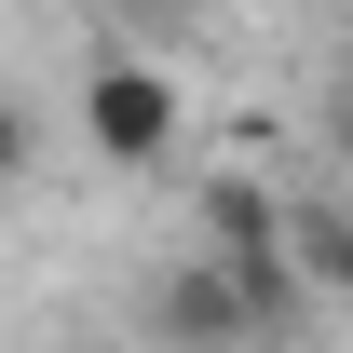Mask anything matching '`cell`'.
<instances>
[{
    "instance_id": "6da1fadb",
    "label": "cell",
    "mask_w": 353,
    "mask_h": 353,
    "mask_svg": "<svg viewBox=\"0 0 353 353\" xmlns=\"http://www.w3.org/2000/svg\"><path fill=\"white\" fill-rule=\"evenodd\" d=\"M82 136H95V163H123V176H150L190 136V109H176V68H136V54H109L82 82Z\"/></svg>"
},
{
    "instance_id": "7a4b0ae2",
    "label": "cell",
    "mask_w": 353,
    "mask_h": 353,
    "mask_svg": "<svg viewBox=\"0 0 353 353\" xmlns=\"http://www.w3.org/2000/svg\"><path fill=\"white\" fill-rule=\"evenodd\" d=\"M204 231H218V259H285V204L259 176H218L204 190Z\"/></svg>"
},
{
    "instance_id": "3957f363",
    "label": "cell",
    "mask_w": 353,
    "mask_h": 353,
    "mask_svg": "<svg viewBox=\"0 0 353 353\" xmlns=\"http://www.w3.org/2000/svg\"><path fill=\"white\" fill-rule=\"evenodd\" d=\"M285 245L312 259V285H353V218L340 204H285Z\"/></svg>"
},
{
    "instance_id": "277c9868",
    "label": "cell",
    "mask_w": 353,
    "mask_h": 353,
    "mask_svg": "<svg viewBox=\"0 0 353 353\" xmlns=\"http://www.w3.org/2000/svg\"><path fill=\"white\" fill-rule=\"evenodd\" d=\"M28 163V109H14V95H0V176Z\"/></svg>"
},
{
    "instance_id": "5b68a950",
    "label": "cell",
    "mask_w": 353,
    "mask_h": 353,
    "mask_svg": "<svg viewBox=\"0 0 353 353\" xmlns=\"http://www.w3.org/2000/svg\"><path fill=\"white\" fill-rule=\"evenodd\" d=\"M340 150H353V95H340Z\"/></svg>"
}]
</instances>
